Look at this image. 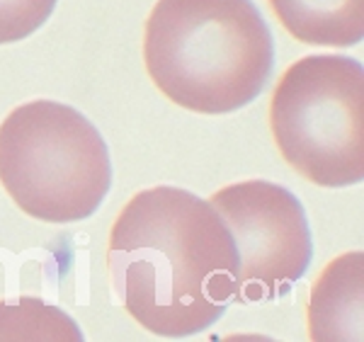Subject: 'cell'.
I'll list each match as a JSON object with an SVG mask.
<instances>
[{"mask_svg": "<svg viewBox=\"0 0 364 342\" xmlns=\"http://www.w3.org/2000/svg\"><path fill=\"white\" fill-rule=\"evenodd\" d=\"M117 299L158 338L209 330L236 301L238 252L207 199L161 185L134 194L107 245Z\"/></svg>", "mask_w": 364, "mask_h": 342, "instance_id": "6da1fadb", "label": "cell"}, {"mask_svg": "<svg viewBox=\"0 0 364 342\" xmlns=\"http://www.w3.org/2000/svg\"><path fill=\"white\" fill-rule=\"evenodd\" d=\"M144 58L170 102L228 114L267 85L274 41L252 0H158L146 20Z\"/></svg>", "mask_w": 364, "mask_h": 342, "instance_id": "7a4b0ae2", "label": "cell"}, {"mask_svg": "<svg viewBox=\"0 0 364 342\" xmlns=\"http://www.w3.org/2000/svg\"><path fill=\"white\" fill-rule=\"evenodd\" d=\"M0 185L32 219L83 221L112 185L107 144L95 124L68 105H20L0 124Z\"/></svg>", "mask_w": 364, "mask_h": 342, "instance_id": "3957f363", "label": "cell"}, {"mask_svg": "<svg viewBox=\"0 0 364 342\" xmlns=\"http://www.w3.org/2000/svg\"><path fill=\"white\" fill-rule=\"evenodd\" d=\"M269 127L284 161L321 187L364 178V68L350 56H306L282 75Z\"/></svg>", "mask_w": 364, "mask_h": 342, "instance_id": "277c9868", "label": "cell"}, {"mask_svg": "<svg viewBox=\"0 0 364 342\" xmlns=\"http://www.w3.org/2000/svg\"><path fill=\"white\" fill-rule=\"evenodd\" d=\"M238 252L236 301H274L306 274L314 240L306 211L296 194L267 180H248L214 192Z\"/></svg>", "mask_w": 364, "mask_h": 342, "instance_id": "5b68a950", "label": "cell"}, {"mask_svg": "<svg viewBox=\"0 0 364 342\" xmlns=\"http://www.w3.org/2000/svg\"><path fill=\"white\" fill-rule=\"evenodd\" d=\"M362 252H345L323 269L309 301V338L340 342L364 338L362 333Z\"/></svg>", "mask_w": 364, "mask_h": 342, "instance_id": "8992f818", "label": "cell"}, {"mask_svg": "<svg viewBox=\"0 0 364 342\" xmlns=\"http://www.w3.org/2000/svg\"><path fill=\"white\" fill-rule=\"evenodd\" d=\"M282 27L311 46H355L364 37V0H269Z\"/></svg>", "mask_w": 364, "mask_h": 342, "instance_id": "52a82bcc", "label": "cell"}, {"mask_svg": "<svg viewBox=\"0 0 364 342\" xmlns=\"http://www.w3.org/2000/svg\"><path fill=\"white\" fill-rule=\"evenodd\" d=\"M0 340H83V333L42 299H8L0 301Z\"/></svg>", "mask_w": 364, "mask_h": 342, "instance_id": "ba28073f", "label": "cell"}, {"mask_svg": "<svg viewBox=\"0 0 364 342\" xmlns=\"http://www.w3.org/2000/svg\"><path fill=\"white\" fill-rule=\"evenodd\" d=\"M58 0H0V44L34 34L54 13Z\"/></svg>", "mask_w": 364, "mask_h": 342, "instance_id": "9c48e42d", "label": "cell"}]
</instances>
